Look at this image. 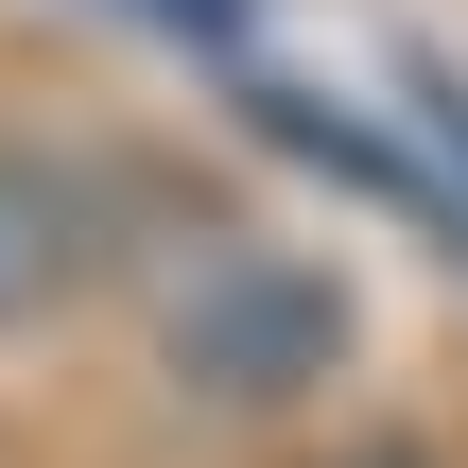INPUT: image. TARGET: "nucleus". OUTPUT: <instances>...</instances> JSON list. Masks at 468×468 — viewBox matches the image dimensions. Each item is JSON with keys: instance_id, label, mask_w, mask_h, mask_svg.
Masks as SVG:
<instances>
[{"instance_id": "nucleus-4", "label": "nucleus", "mask_w": 468, "mask_h": 468, "mask_svg": "<svg viewBox=\"0 0 468 468\" xmlns=\"http://www.w3.org/2000/svg\"><path fill=\"white\" fill-rule=\"evenodd\" d=\"M330 468H434V452H417V434H347Z\"/></svg>"}, {"instance_id": "nucleus-1", "label": "nucleus", "mask_w": 468, "mask_h": 468, "mask_svg": "<svg viewBox=\"0 0 468 468\" xmlns=\"http://www.w3.org/2000/svg\"><path fill=\"white\" fill-rule=\"evenodd\" d=\"M330 365H347L330 261H295V243H261V226H191V243L156 261V382H174V399H208V417H295V399H330Z\"/></svg>"}, {"instance_id": "nucleus-2", "label": "nucleus", "mask_w": 468, "mask_h": 468, "mask_svg": "<svg viewBox=\"0 0 468 468\" xmlns=\"http://www.w3.org/2000/svg\"><path fill=\"white\" fill-rule=\"evenodd\" d=\"M104 261H122V174L69 139H0V347L104 295Z\"/></svg>"}, {"instance_id": "nucleus-5", "label": "nucleus", "mask_w": 468, "mask_h": 468, "mask_svg": "<svg viewBox=\"0 0 468 468\" xmlns=\"http://www.w3.org/2000/svg\"><path fill=\"white\" fill-rule=\"evenodd\" d=\"M434 122H452V156H468V87H434Z\"/></svg>"}, {"instance_id": "nucleus-3", "label": "nucleus", "mask_w": 468, "mask_h": 468, "mask_svg": "<svg viewBox=\"0 0 468 468\" xmlns=\"http://www.w3.org/2000/svg\"><path fill=\"white\" fill-rule=\"evenodd\" d=\"M139 17H156V35H208V52L243 35V0H139Z\"/></svg>"}]
</instances>
